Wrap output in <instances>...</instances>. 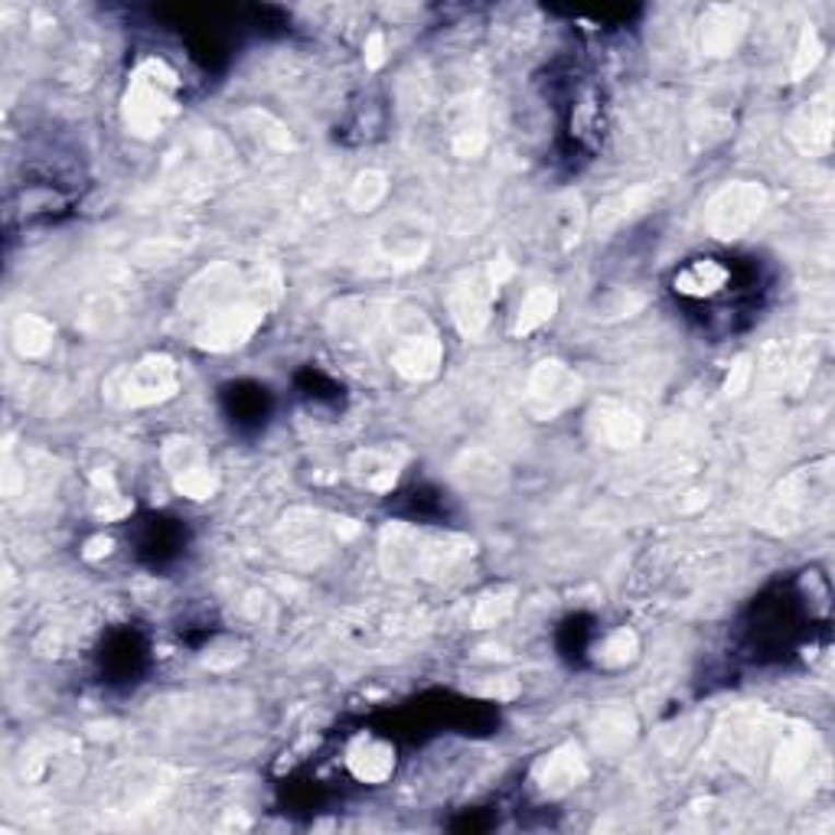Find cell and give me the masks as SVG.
I'll return each mask as SVG.
<instances>
[{
	"instance_id": "cell-1",
	"label": "cell",
	"mask_w": 835,
	"mask_h": 835,
	"mask_svg": "<svg viewBox=\"0 0 835 835\" xmlns=\"http://www.w3.org/2000/svg\"><path fill=\"white\" fill-rule=\"evenodd\" d=\"M174 75L164 66H144L128 92V125H134L141 134H154L164 128V121L174 115Z\"/></svg>"
},
{
	"instance_id": "cell-2",
	"label": "cell",
	"mask_w": 835,
	"mask_h": 835,
	"mask_svg": "<svg viewBox=\"0 0 835 835\" xmlns=\"http://www.w3.org/2000/svg\"><path fill=\"white\" fill-rule=\"evenodd\" d=\"M764 207V193L754 187V184H738V187H728L721 190L711 203H708V212H705V222L715 235L721 238H734L738 232H744L757 212Z\"/></svg>"
},
{
	"instance_id": "cell-3",
	"label": "cell",
	"mask_w": 835,
	"mask_h": 835,
	"mask_svg": "<svg viewBox=\"0 0 835 835\" xmlns=\"http://www.w3.org/2000/svg\"><path fill=\"white\" fill-rule=\"evenodd\" d=\"M578 399V376L562 363H542L529 383V405L539 415H555Z\"/></svg>"
},
{
	"instance_id": "cell-4",
	"label": "cell",
	"mask_w": 835,
	"mask_h": 835,
	"mask_svg": "<svg viewBox=\"0 0 835 835\" xmlns=\"http://www.w3.org/2000/svg\"><path fill=\"white\" fill-rule=\"evenodd\" d=\"M177 386V373L167 360H148L141 366H131L128 376H125V399L141 405V402H157L164 396H170Z\"/></svg>"
},
{
	"instance_id": "cell-5",
	"label": "cell",
	"mask_w": 835,
	"mask_h": 835,
	"mask_svg": "<svg viewBox=\"0 0 835 835\" xmlns=\"http://www.w3.org/2000/svg\"><path fill=\"white\" fill-rule=\"evenodd\" d=\"M392 767H396V751H392L389 744H383V741L366 738V741H360V744L350 751V771H353L360 780H366V784L386 780V777L392 774Z\"/></svg>"
},
{
	"instance_id": "cell-6",
	"label": "cell",
	"mask_w": 835,
	"mask_h": 835,
	"mask_svg": "<svg viewBox=\"0 0 835 835\" xmlns=\"http://www.w3.org/2000/svg\"><path fill=\"white\" fill-rule=\"evenodd\" d=\"M437 360H440V350H437L434 337H415L412 333L396 350V366L405 376H431L437 369Z\"/></svg>"
},
{
	"instance_id": "cell-7",
	"label": "cell",
	"mask_w": 835,
	"mask_h": 835,
	"mask_svg": "<svg viewBox=\"0 0 835 835\" xmlns=\"http://www.w3.org/2000/svg\"><path fill=\"white\" fill-rule=\"evenodd\" d=\"M585 777V764L578 757L575 748H565L558 754H552L545 764H542V787L549 793H562V790H572L578 787V780Z\"/></svg>"
},
{
	"instance_id": "cell-8",
	"label": "cell",
	"mask_w": 835,
	"mask_h": 835,
	"mask_svg": "<svg viewBox=\"0 0 835 835\" xmlns=\"http://www.w3.org/2000/svg\"><path fill=\"white\" fill-rule=\"evenodd\" d=\"M598 434L608 440V444H618V447H630L636 437H639V424L636 418L618 409V405H608L604 412H598Z\"/></svg>"
},
{
	"instance_id": "cell-9",
	"label": "cell",
	"mask_w": 835,
	"mask_h": 835,
	"mask_svg": "<svg viewBox=\"0 0 835 835\" xmlns=\"http://www.w3.org/2000/svg\"><path fill=\"white\" fill-rule=\"evenodd\" d=\"M555 291H549V287H539V291H532L526 301H522V307H519V320H516V330L519 333H529V330H536L539 324H545L549 317H552V310H555Z\"/></svg>"
},
{
	"instance_id": "cell-10",
	"label": "cell",
	"mask_w": 835,
	"mask_h": 835,
	"mask_svg": "<svg viewBox=\"0 0 835 835\" xmlns=\"http://www.w3.org/2000/svg\"><path fill=\"white\" fill-rule=\"evenodd\" d=\"M721 284H725V271L715 261H695L679 278V287L689 291V294H711Z\"/></svg>"
},
{
	"instance_id": "cell-11",
	"label": "cell",
	"mask_w": 835,
	"mask_h": 835,
	"mask_svg": "<svg viewBox=\"0 0 835 835\" xmlns=\"http://www.w3.org/2000/svg\"><path fill=\"white\" fill-rule=\"evenodd\" d=\"M52 340V330L39 320V317H23L16 324V346L23 353H43Z\"/></svg>"
}]
</instances>
